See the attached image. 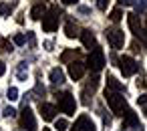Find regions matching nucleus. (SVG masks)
Returning a JSON list of instances; mask_svg holds the SVG:
<instances>
[{"label":"nucleus","instance_id":"nucleus-22","mask_svg":"<svg viewBox=\"0 0 147 131\" xmlns=\"http://www.w3.org/2000/svg\"><path fill=\"white\" fill-rule=\"evenodd\" d=\"M67 127H69V123H67L65 119H57V121H55V129H59V131H65Z\"/></svg>","mask_w":147,"mask_h":131},{"label":"nucleus","instance_id":"nucleus-33","mask_svg":"<svg viewBox=\"0 0 147 131\" xmlns=\"http://www.w3.org/2000/svg\"><path fill=\"white\" fill-rule=\"evenodd\" d=\"M26 36H28V43H30V45H32V47H34V34H32V32H28V34H26Z\"/></svg>","mask_w":147,"mask_h":131},{"label":"nucleus","instance_id":"nucleus-23","mask_svg":"<svg viewBox=\"0 0 147 131\" xmlns=\"http://www.w3.org/2000/svg\"><path fill=\"white\" fill-rule=\"evenodd\" d=\"M10 10H12V6H10V4H0V16H8V14H10Z\"/></svg>","mask_w":147,"mask_h":131},{"label":"nucleus","instance_id":"nucleus-1","mask_svg":"<svg viewBox=\"0 0 147 131\" xmlns=\"http://www.w3.org/2000/svg\"><path fill=\"white\" fill-rule=\"evenodd\" d=\"M105 97H107V103H109V107H111V111L115 113V115H121L123 117V113L129 109L127 107V101H125V97H123V93H117V91H105Z\"/></svg>","mask_w":147,"mask_h":131},{"label":"nucleus","instance_id":"nucleus-28","mask_svg":"<svg viewBox=\"0 0 147 131\" xmlns=\"http://www.w3.org/2000/svg\"><path fill=\"white\" fill-rule=\"evenodd\" d=\"M97 6H99V10H107L109 0H97Z\"/></svg>","mask_w":147,"mask_h":131},{"label":"nucleus","instance_id":"nucleus-34","mask_svg":"<svg viewBox=\"0 0 147 131\" xmlns=\"http://www.w3.org/2000/svg\"><path fill=\"white\" fill-rule=\"evenodd\" d=\"M79 0H63V4H77Z\"/></svg>","mask_w":147,"mask_h":131},{"label":"nucleus","instance_id":"nucleus-20","mask_svg":"<svg viewBox=\"0 0 147 131\" xmlns=\"http://www.w3.org/2000/svg\"><path fill=\"white\" fill-rule=\"evenodd\" d=\"M8 51H12V45H10L6 38L0 36V53H8Z\"/></svg>","mask_w":147,"mask_h":131},{"label":"nucleus","instance_id":"nucleus-5","mask_svg":"<svg viewBox=\"0 0 147 131\" xmlns=\"http://www.w3.org/2000/svg\"><path fill=\"white\" fill-rule=\"evenodd\" d=\"M119 69H121L123 77H131V75H135L139 71V65H137V61L133 57H121L119 59Z\"/></svg>","mask_w":147,"mask_h":131},{"label":"nucleus","instance_id":"nucleus-15","mask_svg":"<svg viewBox=\"0 0 147 131\" xmlns=\"http://www.w3.org/2000/svg\"><path fill=\"white\" fill-rule=\"evenodd\" d=\"M65 34H67L69 38H75V36L81 34V30H79V26H77L75 22H67V26H65Z\"/></svg>","mask_w":147,"mask_h":131},{"label":"nucleus","instance_id":"nucleus-27","mask_svg":"<svg viewBox=\"0 0 147 131\" xmlns=\"http://www.w3.org/2000/svg\"><path fill=\"white\" fill-rule=\"evenodd\" d=\"M26 43V38H24V34H14V45H18V47H22Z\"/></svg>","mask_w":147,"mask_h":131},{"label":"nucleus","instance_id":"nucleus-18","mask_svg":"<svg viewBox=\"0 0 147 131\" xmlns=\"http://www.w3.org/2000/svg\"><path fill=\"white\" fill-rule=\"evenodd\" d=\"M26 73H28L26 63H20L18 69H16V77H18V81H26Z\"/></svg>","mask_w":147,"mask_h":131},{"label":"nucleus","instance_id":"nucleus-24","mask_svg":"<svg viewBox=\"0 0 147 131\" xmlns=\"http://www.w3.org/2000/svg\"><path fill=\"white\" fill-rule=\"evenodd\" d=\"M73 57H77V53H75V51H65L61 59H63V63H67V61H71Z\"/></svg>","mask_w":147,"mask_h":131},{"label":"nucleus","instance_id":"nucleus-30","mask_svg":"<svg viewBox=\"0 0 147 131\" xmlns=\"http://www.w3.org/2000/svg\"><path fill=\"white\" fill-rule=\"evenodd\" d=\"M137 101H139V105H143V107H147V93H145V95H141V97H139Z\"/></svg>","mask_w":147,"mask_h":131},{"label":"nucleus","instance_id":"nucleus-25","mask_svg":"<svg viewBox=\"0 0 147 131\" xmlns=\"http://www.w3.org/2000/svg\"><path fill=\"white\" fill-rule=\"evenodd\" d=\"M8 99H10V101H16V99H18V89H16V87H10V89H8Z\"/></svg>","mask_w":147,"mask_h":131},{"label":"nucleus","instance_id":"nucleus-6","mask_svg":"<svg viewBox=\"0 0 147 131\" xmlns=\"http://www.w3.org/2000/svg\"><path fill=\"white\" fill-rule=\"evenodd\" d=\"M107 41L111 43V47L113 49H123V45H125V34H123V30H119L117 26H113V28H107Z\"/></svg>","mask_w":147,"mask_h":131},{"label":"nucleus","instance_id":"nucleus-31","mask_svg":"<svg viewBox=\"0 0 147 131\" xmlns=\"http://www.w3.org/2000/svg\"><path fill=\"white\" fill-rule=\"evenodd\" d=\"M4 73H6V65H4L2 61H0V77H2Z\"/></svg>","mask_w":147,"mask_h":131},{"label":"nucleus","instance_id":"nucleus-12","mask_svg":"<svg viewBox=\"0 0 147 131\" xmlns=\"http://www.w3.org/2000/svg\"><path fill=\"white\" fill-rule=\"evenodd\" d=\"M40 115H42L45 121H53L55 115H57V107L49 105V103H40Z\"/></svg>","mask_w":147,"mask_h":131},{"label":"nucleus","instance_id":"nucleus-7","mask_svg":"<svg viewBox=\"0 0 147 131\" xmlns=\"http://www.w3.org/2000/svg\"><path fill=\"white\" fill-rule=\"evenodd\" d=\"M20 125L24 127V131H36V119H34V113L24 105L22 113H20Z\"/></svg>","mask_w":147,"mask_h":131},{"label":"nucleus","instance_id":"nucleus-3","mask_svg":"<svg viewBox=\"0 0 147 131\" xmlns=\"http://www.w3.org/2000/svg\"><path fill=\"white\" fill-rule=\"evenodd\" d=\"M59 99V109L65 113V115H75V109H77V101L71 93H61L57 95Z\"/></svg>","mask_w":147,"mask_h":131},{"label":"nucleus","instance_id":"nucleus-4","mask_svg":"<svg viewBox=\"0 0 147 131\" xmlns=\"http://www.w3.org/2000/svg\"><path fill=\"white\" fill-rule=\"evenodd\" d=\"M87 67H89L91 71H95V73H99V71L105 67V55H103V51H101L99 47L91 51V55H89V59H87Z\"/></svg>","mask_w":147,"mask_h":131},{"label":"nucleus","instance_id":"nucleus-29","mask_svg":"<svg viewBox=\"0 0 147 131\" xmlns=\"http://www.w3.org/2000/svg\"><path fill=\"white\" fill-rule=\"evenodd\" d=\"M2 115H4V117H14V115H16V111H14V109H12V107H6V109H4V113H2Z\"/></svg>","mask_w":147,"mask_h":131},{"label":"nucleus","instance_id":"nucleus-26","mask_svg":"<svg viewBox=\"0 0 147 131\" xmlns=\"http://www.w3.org/2000/svg\"><path fill=\"white\" fill-rule=\"evenodd\" d=\"M135 36H137V38H141V43H143V45H147V30H145V28H141Z\"/></svg>","mask_w":147,"mask_h":131},{"label":"nucleus","instance_id":"nucleus-16","mask_svg":"<svg viewBox=\"0 0 147 131\" xmlns=\"http://www.w3.org/2000/svg\"><path fill=\"white\" fill-rule=\"evenodd\" d=\"M107 89L109 91H117V93H123V85L115 79V77H107Z\"/></svg>","mask_w":147,"mask_h":131},{"label":"nucleus","instance_id":"nucleus-2","mask_svg":"<svg viewBox=\"0 0 147 131\" xmlns=\"http://www.w3.org/2000/svg\"><path fill=\"white\" fill-rule=\"evenodd\" d=\"M59 20H61V10L57 6H53L49 12H45L42 16V30L47 32H55L59 28Z\"/></svg>","mask_w":147,"mask_h":131},{"label":"nucleus","instance_id":"nucleus-9","mask_svg":"<svg viewBox=\"0 0 147 131\" xmlns=\"http://www.w3.org/2000/svg\"><path fill=\"white\" fill-rule=\"evenodd\" d=\"M71 131H95V125H93V121H91L87 115H81V117L75 121V125H73Z\"/></svg>","mask_w":147,"mask_h":131},{"label":"nucleus","instance_id":"nucleus-8","mask_svg":"<svg viewBox=\"0 0 147 131\" xmlns=\"http://www.w3.org/2000/svg\"><path fill=\"white\" fill-rule=\"evenodd\" d=\"M123 119H125V125H127V127H133V129H137V131H143V127H141V123H139V117H137V113H135L133 109H127V111L123 113Z\"/></svg>","mask_w":147,"mask_h":131},{"label":"nucleus","instance_id":"nucleus-13","mask_svg":"<svg viewBox=\"0 0 147 131\" xmlns=\"http://www.w3.org/2000/svg\"><path fill=\"white\" fill-rule=\"evenodd\" d=\"M127 24H129V28H131V32H133V34H137V32L141 30V20H139L137 12L127 14Z\"/></svg>","mask_w":147,"mask_h":131},{"label":"nucleus","instance_id":"nucleus-35","mask_svg":"<svg viewBox=\"0 0 147 131\" xmlns=\"http://www.w3.org/2000/svg\"><path fill=\"white\" fill-rule=\"evenodd\" d=\"M145 115H147V109H145Z\"/></svg>","mask_w":147,"mask_h":131},{"label":"nucleus","instance_id":"nucleus-21","mask_svg":"<svg viewBox=\"0 0 147 131\" xmlns=\"http://www.w3.org/2000/svg\"><path fill=\"white\" fill-rule=\"evenodd\" d=\"M121 18H123V10H121V8H113V10H111V20H113V22H119Z\"/></svg>","mask_w":147,"mask_h":131},{"label":"nucleus","instance_id":"nucleus-14","mask_svg":"<svg viewBox=\"0 0 147 131\" xmlns=\"http://www.w3.org/2000/svg\"><path fill=\"white\" fill-rule=\"evenodd\" d=\"M51 83H53V85H61V83H65V73H63L59 67H55V69L51 71Z\"/></svg>","mask_w":147,"mask_h":131},{"label":"nucleus","instance_id":"nucleus-10","mask_svg":"<svg viewBox=\"0 0 147 131\" xmlns=\"http://www.w3.org/2000/svg\"><path fill=\"white\" fill-rule=\"evenodd\" d=\"M85 69H87V65H83L81 61H73V63L69 65V75H71V79L79 81V79L85 75Z\"/></svg>","mask_w":147,"mask_h":131},{"label":"nucleus","instance_id":"nucleus-19","mask_svg":"<svg viewBox=\"0 0 147 131\" xmlns=\"http://www.w3.org/2000/svg\"><path fill=\"white\" fill-rule=\"evenodd\" d=\"M135 12H139V14H143V12H147V0H135Z\"/></svg>","mask_w":147,"mask_h":131},{"label":"nucleus","instance_id":"nucleus-32","mask_svg":"<svg viewBox=\"0 0 147 131\" xmlns=\"http://www.w3.org/2000/svg\"><path fill=\"white\" fill-rule=\"evenodd\" d=\"M135 0H119V4H123V6H129V4H133Z\"/></svg>","mask_w":147,"mask_h":131},{"label":"nucleus","instance_id":"nucleus-11","mask_svg":"<svg viewBox=\"0 0 147 131\" xmlns=\"http://www.w3.org/2000/svg\"><path fill=\"white\" fill-rule=\"evenodd\" d=\"M81 43L85 45V49H97V38L91 30H81Z\"/></svg>","mask_w":147,"mask_h":131},{"label":"nucleus","instance_id":"nucleus-17","mask_svg":"<svg viewBox=\"0 0 147 131\" xmlns=\"http://www.w3.org/2000/svg\"><path fill=\"white\" fill-rule=\"evenodd\" d=\"M45 12H47V8H45V4H36V6L32 8V12H30V16H32L34 20H40V18L45 16Z\"/></svg>","mask_w":147,"mask_h":131}]
</instances>
